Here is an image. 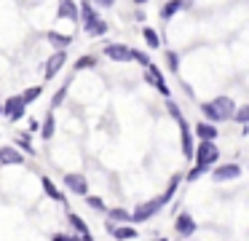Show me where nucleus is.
<instances>
[{"instance_id": "e433bc0d", "label": "nucleus", "mask_w": 249, "mask_h": 241, "mask_svg": "<svg viewBox=\"0 0 249 241\" xmlns=\"http://www.w3.org/2000/svg\"><path fill=\"white\" fill-rule=\"evenodd\" d=\"M158 241H169V239H158Z\"/></svg>"}, {"instance_id": "72a5a7b5", "label": "nucleus", "mask_w": 249, "mask_h": 241, "mask_svg": "<svg viewBox=\"0 0 249 241\" xmlns=\"http://www.w3.org/2000/svg\"><path fill=\"white\" fill-rule=\"evenodd\" d=\"M94 5H97V8H113L115 5V0H91Z\"/></svg>"}, {"instance_id": "f704fd0d", "label": "nucleus", "mask_w": 249, "mask_h": 241, "mask_svg": "<svg viewBox=\"0 0 249 241\" xmlns=\"http://www.w3.org/2000/svg\"><path fill=\"white\" fill-rule=\"evenodd\" d=\"M137 5H145V3H150V0H134Z\"/></svg>"}, {"instance_id": "f03ea898", "label": "nucleus", "mask_w": 249, "mask_h": 241, "mask_svg": "<svg viewBox=\"0 0 249 241\" xmlns=\"http://www.w3.org/2000/svg\"><path fill=\"white\" fill-rule=\"evenodd\" d=\"M233 112H236V102H233L231 96H214V99H209V102L201 105V115H204V121H209V123L231 121Z\"/></svg>"}, {"instance_id": "a878e982", "label": "nucleus", "mask_w": 249, "mask_h": 241, "mask_svg": "<svg viewBox=\"0 0 249 241\" xmlns=\"http://www.w3.org/2000/svg\"><path fill=\"white\" fill-rule=\"evenodd\" d=\"M233 121H236V123H249V105L236 107V112H233Z\"/></svg>"}, {"instance_id": "7ed1b4c3", "label": "nucleus", "mask_w": 249, "mask_h": 241, "mask_svg": "<svg viewBox=\"0 0 249 241\" xmlns=\"http://www.w3.org/2000/svg\"><path fill=\"white\" fill-rule=\"evenodd\" d=\"M78 11H81V24H83V32L86 35H91V37H99V35H105L107 32V21L99 16V11H97V5L91 3V0H83L81 5H78Z\"/></svg>"}, {"instance_id": "1a4fd4ad", "label": "nucleus", "mask_w": 249, "mask_h": 241, "mask_svg": "<svg viewBox=\"0 0 249 241\" xmlns=\"http://www.w3.org/2000/svg\"><path fill=\"white\" fill-rule=\"evenodd\" d=\"M105 56L118 62V64H124V62H131V48L124 46V43H107V46H105Z\"/></svg>"}, {"instance_id": "4468645a", "label": "nucleus", "mask_w": 249, "mask_h": 241, "mask_svg": "<svg viewBox=\"0 0 249 241\" xmlns=\"http://www.w3.org/2000/svg\"><path fill=\"white\" fill-rule=\"evenodd\" d=\"M56 16H59V19H67V21H78L81 19V11H78L75 0H59V5H56Z\"/></svg>"}, {"instance_id": "dca6fc26", "label": "nucleus", "mask_w": 249, "mask_h": 241, "mask_svg": "<svg viewBox=\"0 0 249 241\" xmlns=\"http://www.w3.org/2000/svg\"><path fill=\"white\" fill-rule=\"evenodd\" d=\"M217 123H209V121H201V123H196V137L198 139H209V142H214L217 139V134H220V129H214Z\"/></svg>"}, {"instance_id": "c756f323", "label": "nucleus", "mask_w": 249, "mask_h": 241, "mask_svg": "<svg viewBox=\"0 0 249 241\" xmlns=\"http://www.w3.org/2000/svg\"><path fill=\"white\" fill-rule=\"evenodd\" d=\"M166 64H169L172 73H177V70H179V54L177 51H166Z\"/></svg>"}, {"instance_id": "5701e85b", "label": "nucleus", "mask_w": 249, "mask_h": 241, "mask_svg": "<svg viewBox=\"0 0 249 241\" xmlns=\"http://www.w3.org/2000/svg\"><path fill=\"white\" fill-rule=\"evenodd\" d=\"M54 126H56V123H54V115L49 112V115H46V121H43V129H40V137H43V139H51V137H54Z\"/></svg>"}, {"instance_id": "423d86ee", "label": "nucleus", "mask_w": 249, "mask_h": 241, "mask_svg": "<svg viewBox=\"0 0 249 241\" xmlns=\"http://www.w3.org/2000/svg\"><path fill=\"white\" fill-rule=\"evenodd\" d=\"M24 110H27V102L22 99V94H14L3 102V115H6L8 121H22Z\"/></svg>"}, {"instance_id": "20e7f679", "label": "nucleus", "mask_w": 249, "mask_h": 241, "mask_svg": "<svg viewBox=\"0 0 249 241\" xmlns=\"http://www.w3.org/2000/svg\"><path fill=\"white\" fill-rule=\"evenodd\" d=\"M166 107H169V115L177 121V126H179V137H182V155L185 158H193V137H190V126H188V121H185V115L179 112V107L174 105L172 99L166 102Z\"/></svg>"}, {"instance_id": "a211bd4d", "label": "nucleus", "mask_w": 249, "mask_h": 241, "mask_svg": "<svg viewBox=\"0 0 249 241\" xmlns=\"http://www.w3.org/2000/svg\"><path fill=\"white\" fill-rule=\"evenodd\" d=\"M49 43L56 48V51H67V46L72 43V35H59V32H49Z\"/></svg>"}, {"instance_id": "9d476101", "label": "nucleus", "mask_w": 249, "mask_h": 241, "mask_svg": "<svg viewBox=\"0 0 249 241\" xmlns=\"http://www.w3.org/2000/svg\"><path fill=\"white\" fill-rule=\"evenodd\" d=\"M174 230H177V236H182V239H188V236H193L196 230H198V222L193 220V214H177V220H174Z\"/></svg>"}, {"instance_id": "f8f14e48", "label": "nucleus", "mask_w": 249, "mask_h": 241, "mask_svg": "<svg viewBox=\"0 0 249 241\" xmlns=\"http://www.w3.org/2000/svg\"><path fill=\"white\" fill-rule=\"evenodd\" d=\"M238 174H241V166L238 164H220V166H214V171H212V180L214 182H228V180H236Z\"/></svg>"}, {"instance_id": "bb28decb", "label": "nucleus", "mask_w": 249, "mask_h": 241, "mask_svg": "<svg viewBox=\"0 0 249 241\" xmlns=\"http://www.w3.org/2000/svg\"><path fill=\"white\" fill-rule=\"evenodd\" d=\"M204 171H209V166H201V164H196L193 169H190L188 174H185V180H188V182H196L201 174H204Z\"/></svg>"}, {"instance_id": "473e14b6", "label": "nucleus", "mask_w": 249, "mask_h": 241, "mask_svg": "<svg viewBox=\"0 0 249 241\" xmlns=\"http://www.w3.org/2000/svg\"><path fill=\"white\" fill-rule=\"evenodd\" d=\"M51 241H81V236H70V233H54Z\"/></svg>"}, {"instance_id": "412c9836", "label": "nucleus", "mask_w": 249, "mask_h": 241, "mask_svg": "<svg viewBox=\"0 0 249 241\" xmlns=\"http://www.w3.org/2000/svg\"><path fill=\"white\" fill-rule=\"evenodd\" d=\"M107 222H131V214L126 212V209H110Z\"/></svg>"}, {"instance_id": "aec40b11", "label": "nucleus", "mask_w": 249, "mask_h": 241, "mask_svg": "<svg viewBox=\"0 0 249 241\" xmlns=\"http://www.w3.org/2000/svg\"><path fill=\"white\" fill-rule=\"evenodd\" d=\"M67 220H70V225L75 228V233H78V236H86V233H91V230H89V225L83 222V220L78 217L75 212H70V214H67Z\"/></svg>"}, {"instance_id": "2f4dec72", "label": "nucleus", "mask_w": 249, "mask_h": 241, "mask_svg": "<svg viewBox=\"0 0 249 241\" xmlns=\"http://www.w3.org/2000/svg\"><path fill=\"white\" fill-rule=\"evenodd\" d=\"M131 59H134V62H140L142 67H147V64H150V56H147L145 51H137V48H131Z\"/></svg>"}, {"instance_id": "393cba45", "label": "nucleus", "mask_w": 249, "mask_h": 241, "mask_svg": "<svg viewBox=\"0 0 249 241\" xmlns=\"http://www.w3.org/2000/svg\"><path fill=\"white\" fill-rule=\"evenodd\" d=\"M40 94H43V86H33V89H27V91H24V94H22V99L27 102V105H33V102L38 99Z\"/></svg>"}, {"instance_id": "c85d7f7f", "label": "nucleus", "mask_w": 249, "mask_h": 241, "mask_svg": "<svg viewBox=\"0 0 249 241\" xmlns=\"http://www.w3.org/2000/svg\"><path fill=\"white\" fill-rule=\"evenodd\" d=\"M67 89H70V86H59V89H56V94H54V99H51V107H59L62 102H65V96H67Z\"/></svg>"}, {"instance_id": "6ab92c4d", "label": "nucleus", "mask_w": 249, "mask_h": 241, "mask_svg": "<svg viewBox=\"0 0 249 241\" xmlns=\"http://www.w3.org/2000/svg\"><path fill=\"white\" fill-rule=\"evenodd\" d=\"M182 5H185V0H166V3L161 5V19H172Z\"/></svg>"}, {"instance_id": "0eeeda50", "label": "nucleus", "mask_w": 249, "mask_h": 241, "mask_svg": "<svg viewBox=\"0 0 249 241\" xmlns=\"http://www.w3.org/2000/svg\"><path fill=\"white\" fill-rule=\"evenodd\" d=\"M145 80H147V83H150L153 86V89H156V91H161V94L163 96H169V86H166V78H163V73H161V70H158L156 67V64H147V67H145Z\"/></svg>"}, {"instance_id": "39448f33", "label": "nucleus", "mask_w": 249, "mask_h": 241, "mask_svg": "<svg viewBox=\"0 0 249 241\" xmlns=\"http://www.w3.org/2000/svg\"><path fill=\"white\" fill-rule=\"evenodd\" d=\"M193 155H196V164H201V166H214L217 158H220V150H217L214 142H209V139H201V142L196 145Z\"/></svg>"}, {"instance_id": "c9c22d12", "label": "nucleus", "mask_w": 249, "mask_h": 241, "mask_svg": "<svg viewBox=\"0 0 249 241\" xmlns=\"http://www.w3.org/2000/svg\"><path fill=\"white\" fill-rule=\"evenodd\" d=\"M0 115H3V105H0Z\"/></svg>"}, {"instance_id": "2eb2a0df", "label": "nucleus", "mask_w": 249, "mask_h": 241, "mask_svg": "<svg viewBox=\"0 0 249 241\" xmlns=\"http://www.w3.org/2000/svg\"><path fill=\"white\" fill-rule=\"evenodd\" d=\"M24 155L17 148H0V166H22Z\"/></svg>"}, {"instance_id": "cd10ccee", "label": "nucleus", "mask_w": 249, "mask_h": 241, "mask_svg": "<svg viewBox=\"0 0 249 241\" xmlns=\"http://www.w3.org/2000/svg\"><path fill=\"white\" fill-rule=\"evenodd\" d=\"M83 198H86V204L91 209H97V212H107V206H105V201L99 196H83Z\"/></svg>"}, {"instance_id": "7c9ffc66", "label": "nucleus", "mask_w": 249, "mask_h": 241, "mask_svg": "<svg viewBox=\"0 0 249 241\" xmlns=\"http://www.w3.org/2000/svg\"><path fill=\"white\" fill-rule=\"evenodd\" d=\"M17 148H22L24 153H30V155H35V150H33V145H30V137H22V134H17Z\"/></svg>"}, {"instance_id": "9b49d317", "label": "nucleus", "mask_w": 249, "mask_h": 241, "mask_svg": "<svg viewBox=\"0 0 249 241\" xmlns=\"http://www.w3.org/2000/svg\"><path fill=\"white\" fill-rule=\"evenodd\" d=\"M65 64H67V51H56V54H51L49 62H46V67H43V78H46V80H51L62 67H65Z\"/></svg>"}, {"instance_id": "f257e3e1", "label": "nucleus", "mask_w": 249, "mask_h": 241, "mask_svg": "<svg viewBox=\"0 0 249 241\" xmlns=\"http://www.w3.org/2000/svg\"><path fill=\"white\" fill-rule=\"evenodd\" d=\"M179 182H182V177H172V182H169V187L163 190V196H158V198H150V201H145V204H140V206L131 212V222L134 225H140V222H147L150 217H156L158 212H161L163 206H166L169 201L174 198V193H177V187H179Z\"/></svg>"}, {"instance_id": "f3484780", "label": "nucleus", "mask_w": 249, "mask_h": 241, "mask_svg": "<svg viewBox=\"0 0 249 241\" xmlns=\"http://www.w3.org/2000/svg\"><path fill=\"white\" fill-rule=\"evenodd\" d=\"M40 182H43V190H46V196H49V198H54V201H59V204H67L65 193H59V187L51 182V177H40Z\"/></svg>"}, {"instance_id": "ddd939ff", "label": "nucleus", "mask_w": 249, "mask_h": 241, "mask_svg": "<svg viewBox=\"0 0 249 241\" xmlns=\"http://www.w3.org/2000/svg\"><path fill=\"white\" fill-rule=\"evenodd\" d=\"M105 228L113 233V239L115 241H131V239H137V228L134 225H129V222H124V225H113V222H105Z\"/></svg>"}, {"instance_id": "4be33fe9", "label": "nucleus", "mask_w": 249, "mask_h": 241, "mask_svg": "<svg viewBox=\"0 0 249 241\" xmlns=\"http://www.w3.org/2000/svg\"><path fill=\"white\" fill-rule=\"evenodd\" d=\"M142 37H145V43H147L150 48H158V46H161V35H158L153 27H145V30H142Z\"/></svg>"}, {"instance_id": "b1692460", "label": "nucleus", "mask_w": 249, "mask_h": 241, "mask_svg": "<svg viewBox=\"0 0 249 241\" xmlns=\"http://www.w3.org/2000/svg\"><path fill=\"white\" fill-rule=\"evenodd\" d=\"M94 64H97V59H94L91 54H83V56L75 59V64H72V67H75V70H89V67H94Z\"/></svg>"}, {"instance_id": "6e6552de", "label": "nucleus", "mask_w": 249, "mask_h": 241, "mask_svg": "<svg viewBox=\"0 0 249 241\" xmlns=\"http://www.w3.org/2000/svg\"><path fill=\"white\" fill-rule=\"evenodd\" d=\"M65 187L70 193H75V196H89V180L83 174H78V171L65 174Z\"/></svg>"}]
</instances>
